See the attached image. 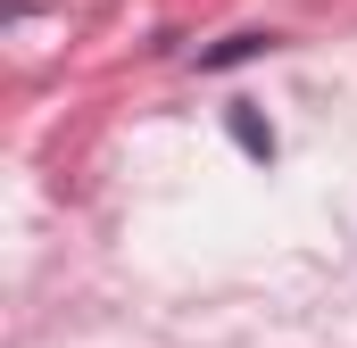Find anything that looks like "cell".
I'll return each mask as SVG.
<instances>
[{"mask_svg":"<svg viewBox=\"0 0 357 348\" xmlns=\"http://www.w3.org/2000/svg\"><path fill=\"white\" fill-rule=\"evenodd\" d=\"M282 33H266V25H250V33H225L216 50H199V75H225V67H250V58H266Z\"/></svg>","mask_w":357,"mask_h":348,"instance_id":"cell-1","label":"cell"},{"mask_svg":"<svg viewBox=\"0 0 357 348\" xmlns=\"http://www.w3.org/2000/svg\"><path fill=\"white\" fill-rule=\"evenodd\" d=\"M225 133H233V150H241V158H258V166L274 158V125L258 116V100H233V108H225Z\"/></svg>","mask_w":357,"mask_h":348,"instance_id":"cell-2","label":"cell"}]
</instances>
